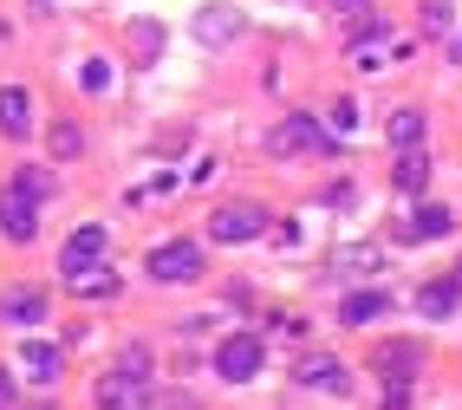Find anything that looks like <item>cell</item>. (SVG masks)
<instances>
[{
    "label": "cell",
    "instance_id": "obj_5",
    "mask_svg": "<svg viewBox=\"0 0 462 410\" xmlns=\"http://www.w3.org/2000/svg\"><path fill=\"white\" fill-rule=\"evenodd\" d=\"M267 365V345H261V332H235V339H222L215 345V371L228 377V385H248V377Z\"/></svg>",
    "mask_w": 462,
    "mask_h": 410
},
{
    "label": "cell",
    "instance_id": "obj_22",
    "mask_svg": "<svg viewBox=\"0 0 462 410\" xmlns=\"http://www.w3.org/2000/svg\"><path fill=\"white\" fill-rule=\"evenodd\" d=\"M365 267H378V247H346V255L332 261V274H365Z\"/></svg>",
    "mask_w": 462,
    "mask_h": 410
},
{
    "label": "cell",
    "instance_id": "obj_8",
    "mask_svg": "<svg viewBox=\"0 0 462 410\" xmlns=\"http://www.w3.org/2000/svg\"><path fill=\"white\" fill-rule=\"evenodd\" d=\"M372 371L391 377V385H411V377L423 371V345L417 339H384L378 352H372Z\"/></svg>",
    "mask_w": 462,
    "mask_h": 410
},
{
    "label": "cell",
    "instance_id": "obj_16",
    "mask_svg": "<svg viewBox=\"0 0 462 410\" xmlns=\"http://www.w3.org/2000/svg\"><path fill=\"white\" fill-rule=\"evenodd\" d=\"M417 306L430 312V320H449V312L462 306V280L449 274V280H423V287H417Z\"/></svg>",
    "mask_w": 462,
    "mask_h": 410
},
{
    "label": "cell",
    "instance_id": "obj_21",
    "mask_svg": "<svg viewBox=\"0 0 462 410\" xmlns=\"http://www.w3.org/2000/svg\"><path fill=\"white\" fill-rule=\"evenodd\" d=\"M14 189H20V196H33V202H46V196H52V170L26 163V170H14Z\"/></svg>",
    "mask_w": 462,
    "mask_h": 410
},
{
    "label": "cell",
    "instance_id": "obj_14",
    "mask_svg": "<svg viewBox=\"0 0 462 410\" xmlns=\"http://www.w3.org/2000/svg\"><path fill=\"white\" fill-rule=\"evenodd\" d=\"M0 320L40 326V320H46V294H40V287H7V294H0Z\"/></svg>",
    "mask_w": 462,
    "mask_h": 410
},
{
    "label": "cell",
    "instance_id": "obj_2",
    "mask_svg": "<svg viewBox=\"0 0 462 410\" xmlns=\"http://www.w3.org/2000/svg\"><path fill=\"white\" fill-rule=\"evenodd\" d=\"M157 287H196L202 280V247L196 241H163V247H150V267H143Z\"/></svg>",
    "mask_w": 462,
    "mask_h": 410
},
{
    "label": "cell",
    "instance_id": "obj_24",
    "mask_svg": "<svg viewBox=\"0 0 462 410\" xmlns=\"http://www.w3.org/2000/svg\"><path fill=\"white\" fill-rule=\"evenodd\" d=\"M326 117H332V131H338V137L358 131V105H352V98H332V111H326Z\"/></svg>",
    "mask_w": 462,
    "mask_h": 410
},
{
    "label": "cell",
    "instance_id": "obj_17",
    "mask_svg": "<svg viewBox=\"0 0 462 410\" xmlns=\"http://www.w3.org/2000/svg\"><path fill=\"white\" fill-rule=\"evenodd\" d=\"M66 294H79V300H117V274L111 267H79V274H66Z\"/></svg>",
    "mask_w": 462,
    "mask_h": 410
},
{
    "label": "cell",
    "instance_id": "obj_26",
    "mask_svg": "<svg viewBox=\"0 0 462 410\" xmlns=\"http://www.w3.org/2000/svg\"><path fill=\"white\" fill-rule=\"evenodd\" d=\"M449 0H423V33H443V26H449Z\"/></svg>",
    "mask_w": 462,
    "mask_h": 410
},
{
    "label": "cell",
    "instance_id": "obj_12",
    "mask_svg": "<svg viewBox=\"0 0 462 410\" xmlns=\"http://www.w3.org/2000/svg\"><path fill=\"white\" fill-rule=\"evenodd\" d=\"M20 365H26V377H33V385H52V377L66 371V352H59L52 339H26V345H20Z\"/></svg>",
    "mask_w": 462,
    "mask_h": 410
},
{
    "label": "cell",
    "instance_id": "obj_10",
    "mask_svg": "<svg viewBox=\"0 0 462 410\" xmlns=\"http://www.w3.org/2000/svg\"><path fill=\"white\" fill-rule=\"evenodd\" d=\"M0 228H7V241H33L40 235V202L7 189V196H0Z\"/></svg>",
    "mask_w": 462,
    "mask_h": 410
},
{
    "label": "cell",
    "instance_id": "obj_13",
    "mask_svg": "<svg viewBox=\"0 0 462 410\" xmlns=\"http://www.w3.org/2000/svg\"><path fill=\"white\" fill-rule=\"evenodd\" d=\"M0 131H7V137L33 131V91H26V85H0Z\"/></svg>",
    "mask_w": 462,
    "mask_h": 410
},
{
    "label": "cell",
    "instance_id": "obj_20",
    "mask_svg": "<svg viewBox=\"0 0 462 410\" xmlns=\"http://www.w3.org/2000/svg\"><path fill=\"white\" fill-rule=\"evenodd\" d=\"M46 150L59 156V163H72V156L85 150V131H79L72 117H66V124H52V131H46Z\"/></svg>",
    "mask_w": 462,
    "mask_h": 410
},
{
    "label": "cell",
    "instance_id": "obj_30",
    "mask_svg": "<svg viewBox=\"0 0 462 410\" xmlns=\"http://www.w3.org/2000/svg\"><path fill=\"white\" fill-rule=\"evenodd\" d=\"M449 59H456V66H462V33H456V40H449Z\"/></svg>",
    "mask_w": 462,
    "mask_h": 410
},
{
    "label": "cell",
    "instance_id": "obj_6",
    "mask_svg": "<svg viewBox=\"0 0 462 410\" xmlns=\"http://www.w3.org/2000/svg\"><path fill=\"white\" fill-rule=\"evenodd\" d=\"M189 33H196L202 46H235L241 33H248V20H241V7H228V0H215V7H202V14L189 20Z\"/></svg>",
    "mask_w": 462,
    "mask_h": 410
},
{
    "label": "cell",
    "instance_id": "obj_19",
    "mask_svg": "<svg viewBox=\"0 0 462 410\" xmlns=\"http://www.w3.org/2000/svg\"><path fill=\"white\" fill-rule=\"evenodd\" d=\"M384 137H391L397 150H417V144H423V111H417V105H404V111H391V124H384Z\"/></svg>",
    "mask_w": 462,
    "mask_h": 410
},
{
    "label": "cell",
    "instance_id": "obj_4",
    "mask_svg": "<svg viewBox=\"0 0 462 410\" xmlns=\"http://www.w3.org/2000/svg\"><path fill=\"white\" fill-rule=\"evenodd\" d=\"M91 404L98 410H150V377L117 365V371H105L98 385H91Z\"/></svg>",
    "mask_w": 462,
    "mask_h": 410
},
{
    "label": "cell",
    "instance_id": "obj_3",
    "mask_svg": "<svg viewBox=\"0 0 462 410\" xmlns=\"http://www.w3.org/2000/svg\"><path fill=\"white\" fill-rule=\"evenodd\" d=\"M208 235L222 241V247H241V241L267 235V209H261V202H228V209H208Z\"/></svg>",
    "mask_w": 462,
    "mask_h": 410
},
{
    "label": "cell",
    "instance_id": "obj_23",
    "mask_svg": "<svg viewBox=\"0 0 462 410\" xmlns=\"http://www.w3.org/2000/svg\"><path fill=\"white\" fill-rule=\"evenodd\" d=\"M131 46H137V59H157L163 33H157V26H150V20H137V26H131Z\"/></svg>",
    "mask_w": 462,
    "mask_h": 410
},
{
    "label": "cell",
    "instance_id": "obj_9",
    "mask_svg": "<svg viewBox=\"0 0 462 410\" xmlns=\"http://www.w3.org/2000/svg\"><path fill=\"white\" fill-rule=\"evenodd\" d=\"M111 247V228L105 222H85V228H72L66 235V247H59V274H79V267H91Z\"/></svg>",
    "mask_w": 462,
    "mask_h": 410
},
{
    "label": "cell",
    "instance_id": "obj_28",
    "mask_svg": "<svg viewBox=\"0 0 462 410\" xmlns=\"http://www.w3.org/2000/svg\"><path fill=\"white\" fill-rule=\"evenodd\" d=\"M332 14L338 20H365V14H372V0H332Z\"/></svg>",
    "mask_w": 462,
    "mask_h": 410
},
{
    "label": "cell",
    "instance_id": "obj_18",
    "mask_svg": "<svg viewBox=\"0 0 462 410\" xmlns=\"http://www.w3.org/2000/svg\"><path fill=\"white\" fill-rule=\"evenodd\" d=\"M391 182L404 189V196H423V182H430V156H423V144H417V150H397Z\"/></svg>",
    "mask_w": 462,
    "mask_h": 410
},
{
    "label": "cell",
    "instance_id": "obj_15",
    "mask_svg": "<svg viewBox=\"0 0 462 410\" xmlns=\"http://www.w3.org/2000/svg\"><path fill=\"white\" fill-rule=\"evenodd\" d=\"M384 312H391V294L365 287V294H346V306H338V326H372V320H384Z\"/></svg>",
    "mask_w": 462,
    "mask_h": 410
},
{
    "label": "cell",
    "instance_id": "obj_29",
    "mask_svg": "<svg viewBox=\"0 0 462 410\" xmlns=\"http://www.w3.org/2000/svg\"><path fill=\"white\" fill-rule=\"evenodd\" d=\"M14 391H20V385H14V371H7V365H0V410H7V404H14Z\"/></svg>",
    "mask_w": 462,
    "mask_h": 410
},
{
    "label": "cell",
    "instance_id": "obj_11",
    "mask_svg": "<svg viewBox=\"0 0 462 410\" xmlns=\"http://www.w3.org/2000/svg\"><path fill=\"white\" fill-rule=\"evenodd\" d=\"M456 228V209H443V202H423L417 215H404V228H397V235H404V241H443Z\"/></svg>",
    "mask_w": 462,
    "mask_h": 410
},
{
    "label": "cell",
    "instance_id": "obj_1",
    "mask_svg": "<svg viewBox=\"0 0 462 410\" xmlns=\"http://www.w3.org/2000/svg\"><path fill=\"white\" fill-rule=\"evenodd\" d=\"M267 156H332V131H319V117H306V111H293V117H281L267 131Z\"/></svg>",
    "mask_w": 462,
    "mask_h": 410
},
{
    "label": "cell",
    "instance_id": "obj_27",
    "mask_svg": "<svg viewBox=\"0 0 462 410\" xmlns=\"http://www.w3.org/2000/svg\"><path fill=\"white\" fill-rule=\"evenodd\" d=\"M79 85H85V91H105V85H111V66H105V59H91V66L79 72Z\"/></svg>",
    "mask_w": 462,
    "mask_h": 410
},
{
    "label": "cell",
    "instance_id": "obj_25",
    "mask_svg": "<svg viewBox=\"0 0 462 410\" xmlns=\"http://www.w3.org/2000/svg\"><path fill=\"white\" fill-rule=\"evenodd\" d=\"M170 189H176V176L163 170V176H150V182H137V189H131V202H157V196H170Z\"/></svg>",
    "mask_w": 462,
    "mask_h": 410
},
{
    "label": "cell",
    "instance_id": "obj_7",
    "mask_svg": "<svg viewBox=\"0 0 462 410\" xmlns=\"http://www.w3.org/2000/svg\"><path fill=\"white\" fill-rule=\"evenodd\" d=\"M293 385H306V391H332V397H346V391H352V371L338 365L332 352H306V359L293 365Z\"/></svg>",
    "mask_w": 462,
    "mask_h": 410
},
{
    "label": "cell",
    "instance_id": "obj_31",
    "mask_svg": "<svg viewBox=\"0 0 462 410\" xmlns=\"http://www.w3.org/2000/svg\"><path fill=\"white\" fill-rule=\"evenodd\" d=\"M456 280H462V261H456Z\"/></svg>",
    "mask_w": 462,
    "mask_h": 410
}]
</instances>
